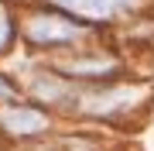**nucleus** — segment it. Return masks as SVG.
<instances>
[{"label":"nucleus","instance_id":"nucleus-1","mask_svg":"<svg viewBox=\"0 0 154 151\" xmlns=\"http://www.w3.org/2000/svg\"><path fill=\"white\" fill-rule=\"evenodd\" d=\"M24 34L34 41V45H69V41H75L82 28H79V21H72L65 14H34L28 24H24Z\"/></svg>","mask_w":154,"mask_h":151},{"label":"nucleus","instance_id":"nucleus-2","mask_svg":"<svg viewBox=\"0 0 154 151\" xmlns=\"http://www.w3.org/2000/svg\"><path fill=\"white\" fill-rule=\"evenodd\" d=\"M48 124L51 120L34 106H7V110H0V127L14 137H34L41 131H48Z\"/></svg>","mask_w":154,"mask_h":151},{"label":"nucleus","instance_id":"nucleus-3","mask_svg":"<svg viewBox=\"0 0 154 151\" xmlns=\"http://www.w3.org/2000/svg\"><path fill=\"white\" fill-rule=\"evenodd\" d=\"M55 4H58V7H65V11H72V14L103 17V14H110V11H113L116 0H55Z\"/></svg>","mask_w":154,"mask_h":151},{"label":"nucleus","instance_id":"nucleus-4","mask_svg":"<svg viewBox=\"0 0 154 151\" xmlns=\"http://www.w3.org/2000/svg\"><path fill=\"white\" fill-rule=\"evenodd\" d=\"M11 38H14V21L7 14V7H0V52H7Z\"/></svg>","mask_w":154,"mask_h":151},{"label":"nucleus","instance_id":"nucleus-5","mask_svg":"<svg viewBox=\"0 0 154 151\" xmlns=\"http://www.w3.org/2000/svg\"><path fill=\"white\" fill-rule=\"evenodd\" d=\"M11 96H14V86L7 83L4 76H0V100H11Z\"/></svg>","mask_w":154,"mask_h":151}]
</instances>
